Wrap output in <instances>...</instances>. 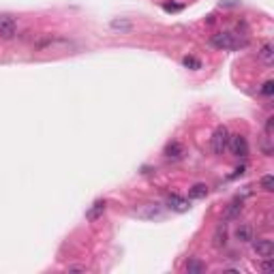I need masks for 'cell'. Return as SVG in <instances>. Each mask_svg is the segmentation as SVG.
<instances>
[{
    "mask_svg": "<svg viewBox=\"0 0 274 274\" xmlns=\"http://www.w3.org/2000/svg\"><path fill=\"white\" fill-rule=\"evenodd\" d=\"M246 39H240L234 32H217V35L210 37V45L217 47V50H240V47H246Z\"/></svg>",
    "mask_w": 274,
    "mask_h": 274,
    "instance_id": "cell-1",
    "label": "cell"
},
{
    "mask_svg": "<svg viewBox=\"0 0 274 274\" xmlns=\"http://www.w3.org/2000/svg\"><path fill=\"white\" fill-rule=\"evenodd\" d=\"M161 214H163V206H161L159 201L142 203V206H137L135 210H133V217L142 219V221H154V219H159Z\"/></svg>",
    "mask_w": 274,
    "mask_h": 274,
    "instance_id": "cell-2",
    "label": "cell"
},
{
    "mask_svg": "<svg viewBox=\"0 0 274 274\" xmlns=\"http://www.w3.org/2000/svg\"><path fill=\"white\" fill-rule=\"evenodd\" d=\"M227 142H229V131L227 127H217L212 133V150L217 154H223L227 150Z\"/></svg>",
    "mask_w": 274,
    "mask_h": 274,
    "instance_id": "cell-3",
    "label": "cell"
},
{
    "mask_svg": "<svg viewBox=\"0 0 274 274\" xmlns=\"http://www.w3.org/2000/svg\"><path fill=\"white\" fill-rule=\"evenodd\" d=\"M227 148L232 150L234 157H246L249 154V142H246L244 135H229V142H227Z\"/></svg>",
    "mask_w": 274,
    "mask_h": 274,
    "instance_id": "cell-4",
    "label": "cell"
},
{
    "mask_svg": "<svg viewBox=\"0 0 274 274\" xmlns=\"http://www.w3.org/2000/svg\"><path fill=\"white\" fill-rule=\"evenodd\" d=\"M253 242V251L259 257H264V259H268V257H272L274 255V242L272 240H268V238H259V240H251Z\"/></svg>",
    "mask_w": 274,
    "mask_h": 274,
    "instance_id": "cell-5",
    "label": "cell"
},
{
    "mask_svg": "<svg viewBox=\"0 0 274 274\" xmlns=\"http://www.w3.org/2000/svg\"><path fill=\"white\" fill-rule=\"evenodd\" d=\"M15 32H18V24L11 15H0V37L2 39H13Z\"/></svg>",
    "mask_w": 274,
    "mask_h": 274,
    "instance_id": "cell-6",
    "label": "cell"
},
{
    "mask_svg": "<svg viewBox=\"0 0 274 274\" xmlns=\"http://www.w3.org/2000/svg\"><path fill=\"white\" fill-rule=\"evenodd\" d=\"M163 154H165V159H169V161H180V159H184L186 150L180 142H169L167 146H165Z\"/></svg>",
    "mask_w": 274,
    "mask_h": 274,
    "instance_id": "cell-7",
    "label": "cell"
},
{
    "mask_svg": "<svg viewBox=\"0 0 274 274\" xmlns=\"http://www.w3.org/2000/svg\"><path fill=\"white\" fill-rule=\"evenodd\" d=\"M167 206L171 208L174 212H186L191 208V203H189V200H184V197H180V195H169L167 197Z\"/></svg>",
    "mask_w": 274,
    "mask_h": 274,
    "instance_id": "cell-8",
    "label": "cell"
},
{
    "mask_svg": "<svg viewBox=\"0 0 274 274\" xmlns=\"http://www.w3.org/2000/svg\"><path fill=\"white\" fill-rule=\"evenodd\" d=\"M234 236L238 242H251V240H253V227H251L249 223H240L238 227H236Z\"/></svg>",
    "mask_w": 274,
    "mask_h": 274,
    "instance_id": "cell-9",
    "label": "cell"
},
{
    "mask_svg": "<svg viewBox=\"0 0 274 274\" xmlns=\"http://www.w3.org/2000/svg\"><path fill=\"white\" fill-rule=\"evenodd\" d=\"M240 212H242V200H234V201L227 206V210H225V219H227V221H232V219H238Z\"/></svg>",
    "mask_w": 274,
    "mask_h": 274,
    "instance_id": "cell-10",
    "label": "cell"
},
{
    "mask_svg": "<svg viewBox=\"0 0 274 274\" xmlns=\"http://www.w3.org/2000/svg\"><path fill=\"white\" fill-rule=\"evenodd\" d=\"M103 212H105V201L99 200V201L92 203V208H90L88 212H86V219H88V221H96V219H99Z\"/></svg>",
    "mask_w": 274,
    "mask_h": 274,
    "instance_id": "cell-11",
    "label": "cell"
},
{
    "mask_svg": "<svg viewBox=\"0 0 274 274\" xmlns=\"http://www.w3.org/2000/svg\"><path fill=\"white\" fill-rule=\"evenodd\" d=\"M259 58H261V62H264V64H268V67L274 62V47H272V43H266V45L261 47Z\"/></svg>",
    "mask_w": 274,
    "mask_h": 274,
    "instance_id": "cell-12",
    "label": "cell"
},
{
    "mask_svg": "<svg viewBox=\"0 0 274 274\" xmlns=\"http://www.w3.org/2000/svg\"><path fill=\"white\" fill-rule=\"evenodd\" d=\"M206 195H208V186L201 184V182H200V184H193L189 189V197H191V200H203Z\"/></svg>",
    "mask_w": 274,
    "mask_h": 274,
    "instance_id": "cell-13",
    "label": "cell"
},
{
    "mask_svg": "<svg viewBox=\"0 0 274 274\" xmlns=\"http://www.w3.org/2000/svg\"><path fill=\"white\" fill-rule=\"evenodd\" d=\"M225 238H227V227L225 223H221L214 232V246H225Z\"/></svg>",
    "mask_w": 274,
    "mask_h": 274,
    "instance_id": "cell-14",
    "label": "cell"
},
{
    "mask_svg": "<svg viewBox=\"0 0 274 274\" xmlns=\"http://www.w3.org/2000/svg\"><path fill=\"white\" fill-rule=\"evenodd\" d=\"M203 270H206V264H203V261H200V259H189L186 261V272L189 274H200Z\"/></svg>",
    "mask_w": 274,
    "mask_h": 274,
    "instance_id": "cell-15",
    "label": "cell"
},
{
    "mask_svg": "<svg viewBox=\"0 0 274 274\" xmlns=\"http://www.w3.org/2000/svg\"><path fill=\"white\" fill-rule=\"evenodd\" d=\"M182 64H184L186 69H191V71L201 69V60H197V58H193V56H184V58H182Z\"/></svg>",
    "mask_w": 274,
    "mask_h": 274,
    "instance_id": "cell-16",
    "label": "cell"
},
{
    "mask_svg": "<svg viewBox=\"0 0 274 274\" xmlns=\"http://www.w3.org/2000/svg\"><path fill=\"white\" fill-rule=\"evenodd\" d=\"M259 184H261V189H264V191H268V193H270V191H274V178H272L270 174H268V176H264V178L259 180Z\"/></svg>",
    "mask_w": 274,
    "mask_h": 274,
    "instance_id": "cell-17",
    "label": "cell"
},
{
    "mask_svg": "<svg viewBox=\"0 0 274 274\" xmlns=\"http://www.w3.org/2000/svg\"><path fill=\"white\" fill-rule=\"evenodd\" d=\"M111 28H114V30H131V21H127V19H114V21H111Z\"/></svg>",
    "mask_w": 274,
    "mask_h": 274,
    "instance_id": "cell-18",
    "label": "cell"
},
{
    "mask_svg": "<svg viewBox=\"0 0 274 274\" xmlns=\"http://www.w3.org/2000/svg\"><path fill=\"white\" fill-rule=\"evenodd\" d=\"M261 94H264V96H272L274 94V82H272V79H268V82L261 86Z\"/></svg>",
    "mask_w": 274,
    "mask_h": 274,
    "instance_id": "cell-19",
    "label": "cell"
},
{
    "mask_svg": "<svg viewBox=\"0 0 274 274\" xmlns=\"http://www.w3.org/2000/svg\"><path fill=\"white\" fill-rule=\"evenodd\" d=\"M272 133H274V118L270 116V118L266 120V135H268V137H272Z\"/></svg>",
    "mask_w": 274,
    "mask_h": 274,
    "instance_id": "cell-20",
    "label": "cell"
},
{
    "mask_svg": "<svg viewBox=\"0 0 274 274\" xmlns=\"http://www.w3.org/2000/svg\"><path fill=\"white\" fill-rule=\"evenodd\" d=\"M163 9H165V11H180V9H182V4H165Z\"/></svg>",
    "mask_w": 274,
    "mask_h": 274,
    "instance_id": "cell-21",
    "label": "cell"
},
{
    "mask_svg": "<svg viewBox=\"0 0 274 274\" xmlns=\"http://www.w3.org/2000/svg\"><path fill=\"white\" fill-rule=\"evenodd\" d=\"M261 268H264V272H270V270H272V261H270V257H268V261H266V264L261 266Z\"/></svg>",
    "mask_w": 274,
    "mask_h": 274,
    "instance_id": "cell-22",
    "label": "cell"
},
{
    "mask_svg": "<svg viewBox=\"0 0 274 274\" xmlns=\"http://www.w3.org/2000/svg\"><path fill=\"white\" fill-rule=\"evenodd\" d=\"M69 270H73V272H86V268L84 266H69Z\"/></svg>",
    "mask_w": 274,
    "mask_h": 274,
    "instance_id": "cell-23",
    "label": "cell"
}]
</instances>
